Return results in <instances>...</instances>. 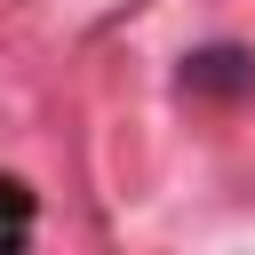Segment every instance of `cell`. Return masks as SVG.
<instances>
[{"instance_id": "1", "label": "cell", "mask_w": 255, "mask_h": 255, "mask_svg": "<svg viewBox=\"0 0 255 255\" xmlns=\"http://www.w3.org/2000/svg\"><path fill=\"white\" fill-rule=\"evenodd\" d=\"M183 88H191V96H247V88H255V48H231V40L191 48V56H183Z\"/></svg>"}]
</instances>
